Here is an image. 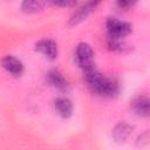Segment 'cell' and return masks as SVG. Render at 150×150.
Wrapping results in <instances>:
<instances>
[{"label": "cell", "instance_id": "6da1fadb", "mask_svg": "<svg viewBox=\"0 0 150 150\" xmlns=\"http://www.w3.org/2000/svg\"><path fill=\"white\" fill-rule=\"evenodd\" d=\"M84 79L91 91L100 96L111 97L118 93V84L114 80L103 76L95 67L84 71Z\"/></svg>", "mask_w": 150, "mask_h": 150}, {"label": "cell", "instance_id": "7a4b0ae2", "mask_svg": "<svg viewBox=\"0 0 150 150\" xmlns=\"http://www.w3.org/2000/svg\"><path fill=\"white\" fill-rule=\"evenodd\" d=\"M75 57H76L77 64L83 69V71H86L90 68H94V62H93L94 52L88 43L82 42V43L77 45L76 52H75Z\"/></svg>", "mask_w": 150, "mask_h": 150}, {"label": "cell", "instance_id": "3957f363", "mask_svg": "<svg viewBox=\"0 0 150 150\" xmlns=\"http://www.w3.org/2000/svg\"><path fill=\"white\" fill-rule=\"evenodd\" d=\"M107 29L109 36L123 39L131 32V26L125 21H121L115 18H109L107 20Z\"/></svg>", "mask_w": 150, "mask_h": 150}, {"label": "cell", "instance_id": "277c9868", "mask_svg": "<svg viewBox=\"0 0 150 150\" xmlns=\"http://www.w3.org/2000/svg\"><path fill=\"white\" fill-rule=\"evenodd\" d=\"M100 5V2L97 1H90V2H87L84 5H82L81 7H79L74 13L73 15L70 16L69 19V25L70 26H75L80 22H82L83 20H86L88 18V15L95 11V8Z\"/></svg>", "mask_w": 150, "mask_h": 150}, {"label": "cell", "instance_id": "5b68a950", "mask_svg": "<svg viewBox=\"0 0 150 150\" xmlns=\"http://www.w3.org/2000/svg\"><path fill=\"white\" fill-rule=\"evenodd\" d=\"M134 112L141 117H150V97L139 95L136 96L130 104Z\"/></svg>", "mask_w": 150, "mask_h": 150}, {"label": "cell", "instance_id": "8992f818", "mask_svg": "<svg viewBox=\"0 0 150 150\" xmlns=\"http://www.w3.org/2000/svg\"><path fill=\"white\" fill-rule=\"evenodd\" d=\"M35 49L38 52H40L41 54H43L49 60L56 59L57 57V54H59V49H57L56 43L53 40H49V39L40 40L39 42H36Z\"/></svg>", "mask_w": 150, "mask_h": 150}, {"label": "cell", "instance_id": "52a82bcc", "mask_svg": "<svg viewBox=\"0 0 150 150\" xmlns=\"http://www.w3.org/2000/svg\"><path fill=\"white\" fill-rule=\"evenodd\" d=\"M2 67L14 76H19L23 71L22 62L13 55H7L2 59Z\"/></svg>", "mask_w": 150, "mask_h": 150}, {"label": "cell", "instance_id": "ba28073f", "mask_svg": "<svg viewBox=\"0 0 150 150\" xmlns=\"http://www.w3.org/2000/svg\"><path fill=\"white\" fill-rule=\"evenodd\" d=\"M132 127L127 122H120L112 129V137L117 143H124L131 135Z\"/></svg>", "mask_w": 150, "mask_h": 150}, {"label": "cell", "instance_id": "9c48e42d", "mask_svg": "<svg viewBox=\"0 0 150 150\" xmlns=\"http://www.w3.org/2000/svg\"><path fill=\"white\" fill-rule=\"evenodd\" d=\"M47 79H48V82L54 88H56V89H59L61 91H66L69 88L68 81L64 79V76L62 75V73H60L57 69L50 70L48 73V75H47Z\"/></svg>", "mask_w": 150, "mask_h": 150}, {"label": "cell", "instance_id": "30bf717a", "mask_svg": "<svg viewBox=\"0 0 150 150\" xmlns=\"http://www.w3.org/2000/svg\"><path fill=\"white\" fill-rule=\"evenodd\" d=\"M55 109L57 114L64 118H68L73 114V104L66 97H59L55 100Z\"/></svg>", "mask_w": 150, "mask_h": 150}, {"label": "cell", "instance_id": "8fae6325", "mask_svg": "<svg viewBox=\"0 0 150 150\" xmlns=\"http://www.w3.org/2000/svg\"><path fill=\"white\" fill-rule=\"evenodd\" d=\"M47 5L46 1L41 0H26L21 4V9L25 13L32 14V13H38L43 9V7Z\"/></svg>", "mask_w": 150, "mask_h": 150}, {"label": "cell", "instance_id": "7c38bea8", "mask_svg": "<svg viewBox=\"0 0 150 150\" xmlns=\"http://www.w3.org/2000/svg\"><path fill=\"white\" fill-rule=\"evenodd\" d=\"M107 45H108V48H109L110 50L118 52V53H125V52H128V50L130 49L129 46H128L122 39H117V38L108 36Z\"/></svg>", "mask_w": 150, "mask_h": 150}, {"label": "cell", "instance_id": "4fadbf2b", "mask_svg": "<svg viewBox=\"0 0 150 150\" xmlns=\"http://www.w3.org/2000/svg\"><path fill=\"white\" fill-rule=\"evenodd\" d=\"M52 4L55 6H61V7H70V6L76 5L75 1H53Z\"/></svg>", "mask_w": 150, "mask_h": 150}, {"label": "cell", "instance_id": "5bb4252c", "mask_svg": "<svg viewBox=\"0 0 150 150\" xmlns=\"http://www.w3.org/2000/svg\"><path fill=\"white\" fill-rule=\"evenodd\" d=\"M132 5H134V2H131V1H118L117 2V6L120 8H122V9H128Z\"/></svg>", "mask_w": 150, "mask_h": 150}]
</instances>
